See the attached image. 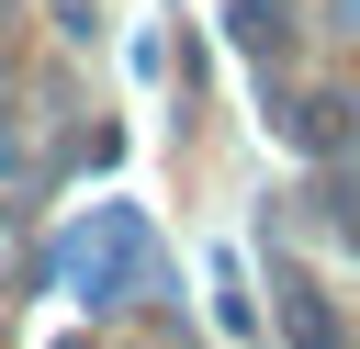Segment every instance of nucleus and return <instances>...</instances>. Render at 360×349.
Returning a JSON list of instances; mask_svg holds the SVG:
<instances>
[{"label": "nucleus", "instance_id": "obj_1", "mask_svg": "<svg viewBox=\"0 0 360 349\" xmlns=\"http://www.w3.org/2000/svg\"><path fill=\"white\" fill-rule=\"evenodd\" d=\"M146 270H158V236L135 203H90V225L56 236V293H79V304H124V293H146Z\"/></svg>", "mask_w": 360, "mask_h": 349}, {"label": "nucleus", "instance_id": "obj_2", "mask_svg": "<svg viewBox=\"0 0 360 349\" xmlns=\"http://www.w3.org/2000/svg\"><path fill=\"white\" fill-rule=\"evenodd\" d=\"M270 293H281V326H292L304 349H338V315L315 304V281H270Z\"/></svg>", "mask_w": 360, "mask_h": 349}, {"label": "nucleus", "instance_id": "obj_3", "mask_svg": "<svg viewBox=\"0 0 360 349\" xmlns=\"http://www.w3.org/2000/svg\"><path fill=\"white\" fill-rule=\"evenodd\" d=\"M225 23H236V45H259V56L281 45V11H270V0H225Z\"/></svg>", "mask_w": 360, "mask_h": 349}]
</instances>
